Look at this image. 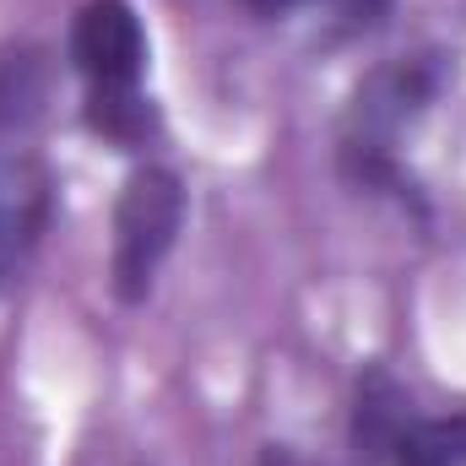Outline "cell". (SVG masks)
Instances as JSON below:
<instances>
[{
	"mask_svg": "<svg viewBox=\"0 0 466 466\" xmlns=\"http://www.w3.org/2000/svg\"><path fill=\"white\" fill-rule=\"evenodd\" d=\"M445 76H451V71H445V55H412V60L380 66V71L358 87V98H352V109H348V141H342L348 168H352L358 185H385V179H396L390 147H396V136H401L412 119L445 93Z\"/></svg>",
	"mask_w": 466,
	"mask_h": 466,
	"instance_id": "6da1fadb",
	"label": "cell"
},
{
	"mask_svg": "<svg viewBox=\"0 0 466 466\" xmlns=\"http://www.w3.org/2000/svg\"><path fill=\"white\" fill-rule=\"evenodd\" d=\"M185 223V185L179 174L147 163L125 179L115 207V293L125 304H141L152 293V277L163 255L174 249Z\"/></svg>",
	"mask_w": 466,
	"mask_h": 466,
	"instance_id": "7a4b0ae2",
	"label": "cell"
},
{
	"mask_svg": "<svg viewBox=\"0 0 466 466\" xmlns=\"http://www.w3.org/2000/svg\"><path fill=\"white\" fill-rule=\"evenodd\" d=\"M71 60L87 93H125L147 76V33L125 0H87L71 22Z\"/></svg>",
	"mask_w": 466,
	"mask_h": 466,
	"instance_id": "3957f363",
	"label": "cell"
},
{
	"mask_svg": "<svg viewBox=\"0 0 466 466\" xmlns=\"http://www.w3.org/2000/svg\"><path fill=\"white\" fill-rule=\"evenodd\" d=\"M49 174L27 147H0V282L16 277L49 228Z\"/></svg>",
	"mask_w": 466,
	"mask_h": 466,
	"instance_id": "277c9868",
	"label": "cell"
},
{
	"mask_svg": "<svg viewBox=\"0 0 466 466\" xmlns=\"http://www.w3.org/2000/svg\"><path fill=\"white\" fill-rule=\"evenodd\" d=\"M418 423V401L412 390L385 369V363H369L358 374V401H352V451L358 461L369 466H390L396 440Z\"/></svg>",
	"mask_w": 466,
	"mask_h": 466,
	"instance_id": "5b68a950",
	"label": "cell"
},
{
	"mask_svg": "<svg viewBox=\"0 0 466 466\" xmlns=\"http://www.w3.org/2000/svg\"><path fill=\"white\" fill-rule=\"evenodd\" d=\"M49 98V60L44 49H0V130H27Z\"/></svg>",
	"mask_w": 466,
	"mask_h": 466,
	"instance_id": "8992f818",
	"label": "cell"
},
{
	"mask_svg": "<svg viewBox=\"0 0 466 466\" xmlns=\"http://www.w3.org/2000/svg\"><path fill=\"white\" fill-rule=\"evenodd\" d=\"M390 466H466V412L418 418V423L396 440Z\"/></svg>",
	"mask_w": 466,
	"mask_h": 466,
	"instance_id": "52a82bcc",
	"label": "cell"
},
{
	"mask_svg": "<svg viewBox=\"0 0 466 466\" xmlns=\"http://www.w3.org/2000/svg\"><path fill=\"white\" fill-rule=\"evenodd\" d=\"M87 125L98 136H109L115 147H136L157 130V109L152 98H141V87H125V93H87Z\"/></svg>",
	"mask_w": 466,
	"mask_h": 466,
	"instance_id": "ba28073f",
	"label": "cell"
},
{
	"mask_svg": "<svg viewBox=\"0 0 466 466\" xmlns=\"http://www.w3.org/2000/svg\"><path fill=\"white\" fill-rule=\"evenodd\" d=\"M249 5H255V11H266V16H271V11H293V5H304V0H249Z\"/></svg>",
	"mask_w": 466,
	"mask_h": 466,
	"instance_id": "9c48e42d",
	"label": "cell"
}]
</instances>
